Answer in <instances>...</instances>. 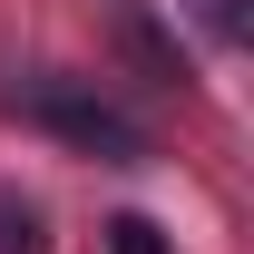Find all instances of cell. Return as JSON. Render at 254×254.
<instances>
[{
    "label": "cell",
    "mask_w": 254,
    "mask_h": 254,
    "mask_svg": "<svg viewBox=\"0 0 254 254\" xmlns=\"http://www.w3.org/2000/svg\"><path fill=\"white\" fill-rule=\"evenodd\" d=\"M20 118L30 127H49V137H68V147H88V157H108V166H127V157H147V137L108 108V98H88V88H68V78H49V88H30L20 98Z\"/></svg>",
    "instance_id": "obj_1"
},
{
    "label": "cell",
    "mask_w": 254,
    "mask_h": 254,
    "mask_svg": "<svg viewBox=\"0 0 254 254\" xmlns=\"http://www.w3.org/2000/svg\"><path fill=\"white\" fill-rule=\"evenodd\" d=\"M0 254H49V215L20 186H0Z\"/></svg>",
    "instance_id": "obj_2"
},
{
    "label": "cell",
    "mask_w": 254,
    "mask_h": 254,
    "mask_svg": "<svg viewBox=\"0 0 254 254\" xmlns=\"http://www.w3.org/2000/svg\"><path fill=\"white\" fill-rule=\"evenodd\" d=\"M186 20L215 39V49H245V39H254V10H245V0H186Z\"/></svg>",
    "instance_id": "obj_3"
},
{
    "label": "cell",
    "mask_w": 254,
    "mask_h": 254,
    "mask_svg": "<svg viewBox=\"0 0 254 254\" xmlns=\"http://www.w3.org/2000/svg\"><path fill=\"white\" fill-rule=\"evenodd\" d=\"M108 254H176V245H166L147 215H118V225H108Z\"/></svg>",
    "instance_id": "obj_4"
}]
</instances>
